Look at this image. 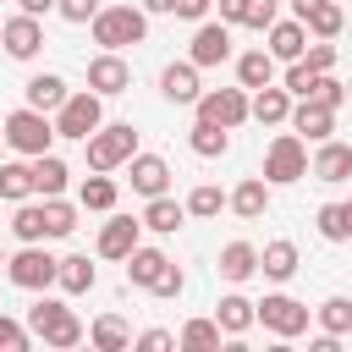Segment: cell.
Instances as JSON below:
<instances>
[{
  "label": "cell",
  "instance_id": "obj_1",
  "mask_svg": "<svg viewBox=\"0 0 352 352\" xmlns=\"http://www.w3.org/2000/svg\"><path fill=\"white\" fill-rule=\"evenodd\" d=\"M143 33H148V11H143V6H99V11H94V44H99V50L143 44Z\"/></svg>",
  "mask_w": 352,
  "mask_h": 352
},
{
  "label": "cell",
  "instance_id": "obj_2",
  "mask_svg": "<svg viewBox=\"0 0 352 352\" xmlns=\"http://www.w3.org/2000/svg\"><path fill=\"white\" fill-rule=\"evenodd\" d=\"M28 330H33L44 346H77V341H82V319H77L66 302H55V297H38V302L28 308Z\"/></svg>",
  "mask_w": 352,
  "mask_h": 352
},
{
  "label": "cell",
  "instance_id": "obj_3",
  "mask_svg": "<svg viewBox=\"0 0 352 352\" xmlns=\"http://www.w3.org/2000/svg\"><path fill=\"white\" fill-rule=\"evenodd\" d=\"M0 132H6V143H11L16 154H28V160H33V154H50V143H55V121H50L44 110H33V104L11 110Z\"/></svg>",
  "mask_w": 352,
  "mask_h": 352
},
{
  "label": "cell",
  "instance_id": "obj_4",
  "mask_svg": "<svg viewBox=\"0 0 352 352\" xmlns=\"http://www.w3.org/2000/svg\"><path fill=\"white\" fill-rule=\"evenodd\" d=\"M82 143H88V170H116V165H126V160L138 154V132H132V121L99 126V132H88Z\"/></svg>",
  "mask_w": 352,
  "mask_h": 352
},
{
  "label": "cell",
  "instance_id": "obj_5",
  "mask_svg": "<svg viewBox=\"0 0 352 352\" xmlns=\"http://www.w3.org/2000/svg\"><path fill=\"white\" fill-rule=\"evenodd\" d=\"M302 176H308V148H302L297 132H280V138L264 148V182H270V187H292V182H302Z\"/></svg>",
  "mask_w": 352,
  "mask_h": 352
},
{
  "label": "cell",
  "instance_id": "obj_6",
  "mask_svg": "<svg viewBox=\"0 0 352 352\" xmlns=\"http://www.w3.org/2000/svg\"><path fill=\"white\" fill-rule=\"evenodd\" d=\"M99 121H104V104H99L94 88L66 94L60 110H55V138H88V132H99Z\"/></svg>",
  "mask_w": 352,
  "mask_h": 352
},
{
  "label": "cell",
  "instance_id": "obj_7",
  "mask_svg": "<svg viewBox=\"0 0 352 352\" xmlns=\"http://www.w3.org/2000/svg\"><path fill=\"white\" fill-rule=\"evenodd\" d=\"M253 319H258L264 330H275L280 341H292V336L308 330V308H302L297 297H286V292H270L264 302H253Z\"/></svg>",
  "mask_w": 352,
  "mask_h": 352
},
{
  "label": "cell",
  "instance_id": "obj_8",
  "mask_svg": "<svg viewBox=\"0 0 352 352\" xmlns=\"http://www.w3.org/2000/svg\"><path fill=\"white\" fill-rule=\"evenodd\" d=\"M6 275H11V286H22V292H50V286H55V258L28 242L22 253L6 258Z\"/></svg>",
  "mask_w": 352,
  "mask_h": 352
},
{
  "label": "cell",
  "instance_id": "obj_9",
  "mask_svg": "<svg viewBox=\"0 0 352 352\" xmlns=\"http://www.w3.org/2000/svg\"><path fill=\"white\" fill-rule=\"evenodd\" d=\"M198 121H214V126H242L248 121V88H214V94H198Z\"/></svg>",
  "mask_w": 352,
  "mask_h": 352
},
{
  "label": "cell",
  "instance_id": "obj_10",
  "mask_svg": "<svg viewBox=\"0 0 352 352\" xmlns=\"http://www.w3.org/2000/svg\"><path fill=\"white\" fill-rule=\"evenodd\" d=\"M88 88H94L99 99H110V94H126V88H132V66L121 60V50H104V55H94V60H88Z\"/></svg>",
  "mask_w": 352,
  "mask_h": 352
},
{
  "label": "cell",
  "instance_id": "obj_11",
  "mask_svg": "<svg viewBox=\"0 0 352 352\" xmlns=\"http://www.w3.org/2000/svg\"><path fill=\"white\" fill-rule=\"evenodd\" d=\"M0 44H6V55L11 60H33L38 50H44V28H38V16H11V22H0Z\"/></svg>",
  "mask_w": 352,
  "mask_h": 352
},
{
  "label": "cell",
  "instance_id": "obj_12",
  "mask_svg": "<svg viewBox=\"0 0 352 352\" xmlns=\"http://www.w3.org/2000/svg\"><path fill=\"white\" fill-rule=\"evenodd\" d=\"M231 55V22H198V33H192V66H220Z\"/></svg>",
  "mask_w": 352,
  "mask_h": 352
},
{
  "label": "cell",
  "instance_id": "obj_13",
  "mask_svg": "<svg viewBox=\"0 0 352 352\" xmlns=\"http://www.w3.org/2000/svg\"><path fill=\"white\" fill-rule=\"evenodd\" d=\"M126 176H132V192H143V198H160L170 187V165L160 154H132L126 160Z\"/></svg>",
  "mask_w": 352,
  "mask_h": 352
},
{
  "label": "cell",
  "instance_id": "obj_14",
  "mask_svg": "<svg viewBox=\"0 0 352 352\" xmlns=\"http://www.w3.org/2000/svg\"><path fill=\"white\" fill-rule=\"evenodd\" d=\"M160 94L170 99V104H198V66L192 60H170L165 72H160Z\"/></svg>",
  "mask_w": 352,
  "mask_h": 352
},
{
  "label": "cell",
  "instance_id": "obj_15",
  "mask_svg": "<svg viewBox=\"0 0 352 352\" xmlns=\"http://www.w3.org/2000/svg\"><path fill=\"white\" fill-rule=\"evenodd\" d=\"M286 121L297 126V138H314V143H324V138L336 132V110L319 104V99H297V110H292Z\"/></svg>",
  "mask_w": 352,
  "mask_h": 352
},
{
  "label": "cell",
  "instance_id": "obj_16",
  "mask_svg": "<svg viewBox=\"0 0 352 352\" xmlns=\"http://www.w3.org/2000/svg\"><path fill=\"white\" fill-rule=\"evenodd\" d=\"M248 116H253V121H264V126H280V121L292 116V94H286V88H275V82H264V88H253Z\"/></svg>",
  "mask_w": 352,
  "mask_h": 352
},
{
  "label": "cell",
  "instance_id": "obj_17",
  "mask_svg": "<svg viewBox=\"0 0 352 352\" xmlns=\"http://www.w3.org/2000/svg\"><path fill=\"white\" fill-rule=\"evenodd\" d=\"M138 226H143V220H126V214L104 220V231H99V258H126V253L138 248Z\"/></svg>",
  "mask_w": 352,
  "mask_h": 352
},
{
  "label": "cell",
  "instance_id": "obj_18",
  "mask_svg": "<svg viewBox=\"0 0 352 352\" xmlns=\"http://www.w3.org/2000/svg\"><path fill=\"white\" fill-rule=\"evenodd\" d=\"M94 280H99V270H94L82 253H66V258H55V286H60V292L82 297V292H94Z\"/></svg>",
  "mask_w": 352,
  "mask_h": 352
},
{
  "label": "cell",
  "instance_id": "obj_19",
  "mask_svg": "<svg viewBox=\"0 0 352 352\" xmlns=\"http://www.w3.org/2000/svg\"><path fill=\"white\" fill-rule=\"evenodd\" d=\"M314 176L319 182H352V143H319V154H314Z\"/></svg>",
  "mask_w": 352,
  "mask_h": 352
},
{
  "label": "cell",
  "instance_id": "obj_20",
  "mask_svg": "<svg viewBox=\"0 0 352 352\" xmlns=\"http://www.w3.org/2000/svg\"><path fill=\"white\" fill-rule=\"evenodd\" d=\"M308 50V28L302 22H270V55L275 60H297Z\"/></svg>",
  "mask_w": 352,
  "mask_h": 352
},
{
  "label": "cell",
  "instance_id": "obj_21",
  "mask_svg": "<svg viewBox=\"0 0 352 352\" xmlns=\"http://www.w3.org/2000/svg\"><path fill=\"white\" fill-rule=\"evenodd\" d=\"M66 160H55V154H33V192H44V198H60L66 192Z\"/></svg>",
  "mask_w": 352,
  "mask_h": 352
},
{
  "label": "cell",
  "instance_id": "obj_22",
  "mask_svg": "<svg viewBox=\"0 0 352 352\" xmlns=\"http://www.w3.org/2000/svg\"><path fill=\"white\" fill-rule=\"evenodd\" d=\"M226 204H231L242 220H258V214L270 209V182H264V176H248V182H242V187H236Z\"/></svg>",
  "mask_w": 352,
  "mask_h": 352
},
{
  "label": "cell",
  "instance_id": "obj_23",
  "mask_svg": "<svg viewBox=\"0 0 352 352\" xmlns=\"http://www.w3.org/2000/svg\"><path fill=\"white\" fill-rule=\"evenodd\" d=\"M297 22H302L314 38H336V33L346 28V16H341V6H336V0H314V6H308Z\"/></svg>",
  "mask_w": 352,
  "mask_h": 352
},
{
  "label": "cell",
  "instance_id": "obj_24",
  "mask_svg": "<svg viewBox=\"0 0 352 352\" xmlns=\"http://www.w3.org/2000/svg\"><path fill=\"white\" fill-rule=\"evenodd\" d=\"M60 99H66V77H55V72H38V77H28V104L33 110H60Z\"/></svg>",
  "mask_w": 352,
  "mask_h": 352
},
{
  "label": "cell",
  "instance_id": "obj_25",
  "mask_svg": "<svg viewBox=\"0 0 352 352\" xmlns=\"http://www.w3.org/2000/svg\"><path fill=\"white\" fill-rule=\"evenodd\" d=\"M187 143H192V154H198V160H220V154L231 148V132H226V126H214V121H192Z\"/></svg>",
  "mask_w": 352,
  "mask_h": 352
},
{
  "label": "cell",
  "instance_id": "obj_26",
  "mask_svg": "<svg viewBox=\"0 0 352 352\" xmlns=\"http://www.w3.org/2000/svg\"><path fill=\"white\" fill-rule=\"evenodd\" d=\"M182 220H187V204H176V198H165V192H160V198H148V209H143V226H148V231H160V236H170Z\"/></svg>",
  "mask_w": 352,
  "mask_h": 352
},
{
  "label": "cell",
  "instance_id": "obj_27",
  "mask_svg": "<svg viewBox=\"0 0 352 352\" xmlns=\"http://www.w3.org/2000/svg\"><path fill=\"white\" fill-rule=\"evenodd\" d=\"M165 264H170V258H165L160 248H132V253H126V280H132V286H154Z\"/></svg>",
  "mask_w": 352,
  "mask_h": 352
},
{
  "label": "cell",
  "instance_id": "obj_28",
  "mask_svg": "<svg viewBox=\"0 0 352 352\" xmlns=\"http://www.w3.org/2000/svg\"><path fill=\"white\" fill-rule=\"evenodd\" d=\"M214 324H220L226 336H242V330L253 324V302H248L242 292H231V297H220V302H214Z\"/></svg>",
  "mask_w": 352,
  "mask_h": 352
},
{
  "label": "cell",
  "instance_id": "obj_29",
  "mask_svg": "<svg viewBox=\"0 0 352 352\" xmlns=\"http://www.w3.org/2000/svg\"><path fill=\"white\" fill-rule=\"evenodd\" d=\"M236 82H242V88H264V82H275V55H270V50H248V55L236 60Z\"/></svg>",
  "mask_w": 352,
  "mask_h": 352
},
{
  "label": "cell",
  "instance_id": "obj_30",
  "mask_svg": "<svg viewBox=\"0 0 352 352\" xmlns=\"http://www.w3.org/2000/svg\"><path fill=\"white\" fill-rule=\"evenodd\" d=\"M77 204L94 209V214H110V209H116V182H110L104 170H94V176L77 187Z\"/></svg>",
  "mask_w": 352,
  "mask_h": 352
},
{
  "label": "cell",
  "instance_id": "obj_31",
  "mask_svg": "<svg viewBox=\"0 0 352 352\" xmlns=\"http://www.w3.org/2000/svg\"><path fill=\"white\" fill-rule=\"evenodd\" d=\"M258 270V248H248V242H226L220 248V275L226 280H248Z\"/></svg>",
  "mask_w": 352,
  "mask_h": 352
},
{
  "label": "cell",
  "instance_id": "obj_32",
  "mask_svg": "<svg viewBox=\"0 0 352 352\" xmlns=\"http://www.w3.org/2000/svg\"><path fill=\"white\" fill-rule=\"evenodd\" d=\"M258 270H264L270 280H292V275H297V248H292L286 236H280V242H270V248L258 253Z\"/></svg>",
  "mask_w": 352,
  "mask_h": 352
},
{
  "label": "cell",
  "instance_id": "obj_33",
  "mask_svg": "<svg viewBox=\"0 0 352 352\" xmlns=\"http://www.w3.org/2000/svg\"><path fill=\"white\" fill-rule=\"evenodd\" d=\"M88 341H94L99 352H121V346H132V330H126V319H116V314H104V319H94V330H88Z\"/></svg>",
  "mask_w": 352,
  "mask_h": 352
},
{
  "label": "cell",
  "instance_id": "obj_34",
  "mask_svg": "<svg viewBox=\"0 0 352 352\" xmlns=\"http://www.w3.org/2000/svg\"><path fill=\"white\" fill-rule=\"evenodd\" d=\"M220 336H226V330H220L214 319H187V324H182V336H176V346H187V352H214V346H220Z\"/></svg>",
  "mask_w": 352,
  "mask_h": 352
},
{
  "label": "cell",
  "instance_id": "obj_35",
  "mask_svg": "<svg viewBox=\"0 0 352 352\" xmlns=\"http://www.w3.org/2000/svg\"><path fill=\"white\" fill-rule=\"evenodd\" d=\"M314 226H319L324 242H346V236H352V209H346V204H324V209L314 214Z\"/></svg>",
  "mask_w": 352,
  "mask_h": 352
},
{
  "label": "cell",
  "instance_id": "obj_36",
  "mask_svg": "<svg viewBox=\"0 0 352 352\" xmlns=\"http://www.w3.org/2000/svg\"><path fill=\"white\" fill-rule=\"evenodd\" d=\"M28 192H33V165H22V160H6V165H0V198L22 204Z\"/></svg>",
  "mask_w": 352,
  "mask_h": 352
},
{
  "label": "cell",
  "instance_id": "obj_37",
  "mask_svg": "<svg viewBox=\"0 0 352 352\" xmlns=\"http://www.w3.org/2000/svg\"><path fill=\"white\" fill-rule=\"evenodd\" d=\"M314 319L324 324V336H346V330H352V302H346V297H324V302L314 308Z\"/></svg>",
  "mask_w": 352,
  "mask_h": 352
},
{
  "label": "cell",
  "instance_id": "obj_38",
  "mask_svg": "<svg viewBox=\"0 0 352 352\" xmlns=\"http://www.w3.org/2000/svg\"><path fill=\"white\" fill-rule=\"evenodd\" d=\"M77 231V209L66 198H44V236H72Z\"/></svg>",
  "mask_w": 352,
  "mask_h": 352
},
{
  "label": "cell",
  "instance_id": "obj_39",
  "mask_svg": "<svg viewBox=\"0 0 352 352\" xmlns=\"http://www.w3.org/2000/svg\"><path fill=\"white\" fill-rule=\"evenodd\" d=\"M11 231H16L22 242H44V204H16Z\"/></svg>",
  "mask_w": 352,
  "mask_h": 352
},
{
  "label": "cell",
  "instance_id": "obj_40",
  "mask_svg": "<svg viewBox=\"0 0 352 352\" xmlns=\"http://www.w3.org/2000/svg\"><path fill=\"white\" fill-rule=\"evenodd\" d=\"M220 209H226V192H220V187H192V192H187V214L209 220V214H220Z\"/></svg>",
  "mask_w": 352,
  "mask_h": 352
},
{
  "label": "cell",
  "instance_id": "obj_41",
  "mask_svg": "<svg viewBox=\"0 0 352 352\" xmlns=\"http://www.w3.org/2000/svg\"><path fill=\"white\" fill-rule=\"evenodd\" d=\"M28 346H33V330L16 324L11 314H0V352H28Z\"/></svg>",
  "mask_w": 352,
  "mask_h": 352
},
{
  "label": "cell",
  "instance_id": "obj_42",
  "mask_svg": "<svg viewBox=\"0 0 352 352\" xmlns=\"http://www.w3.org/2000/svg\"><path fill=\"white\" fill-rule=\"evenodd\" d=\"M314 82H319V72H308L302 60H292V66H286V94H292V99H308V94H314Z\"/></svg>",
  "mask_w": 352,
  "mask_h": 352
},
{
  "label": "cell",
  "instance_id": "obj_43",
  "mask_svg": "<svg viewBox=\"0 0 352 352\" xmlns=\"http://www.w3.org/2000/svg\"><path fill=\"white\" fill-rule=\"evenodd\" d=\"M308 99H319V104L341 110V104H346V82H336L330 72H319V82H314V94H308Z\"/></svg>",
  "mask_w": 352,
  "mask_h": 352
},
{
  "label": "cell",
  "instance_id": "obj_44",
  "mask_svg": "<svg viewBox=\"0 0 352 352\" xmlns=\"http://www.w3.org/2000/svg\"><path fill=\"white\" fill-rule=\"evenodd\" d=\"M297 60H302L308 72H330V66H336V44H314V50H302Z\"/></svg>",
  "mask_w": 352,
  "mask_h": 352
},
{
  "label": "cell",
  "instance_id": "obj_45",
  "mask_svg": "<svg viewBox=\"0 0 352 352\" xmlns=\"http://www.w3.org/2000/svg\"><path fill=\"white\" fill-rule=\"evenodd\" d=\"M182 286H187V280H182V270H176V264H165V270H160V280H154L148 292H154V297H182Z\"/></svg>",
  "mask_w": 352,
  "mask_h": 352
},
{
  "label": "cell",
  "instance_id": "obj_46",
  "mask_svg": "<svg viewBox=\"0 0 352 352\" xmlns=\"http://www.w3.org/2000/svg\"><path fill=\"white\" fill-rule=\"evenodd\" d=\"M55 11H60L66 22H94V11H99V0H55Z\"/></svg>",
  "mask_w": 352,
  "mask_h": 352
},
{
  "label": "cell",
  "instance_id": "obj_47",
  "mask_svg": "<svg viewBox=\"0 0 352 352\" xmlns=\"http://www.w3.org/2000/svg\"><path fill=\"white\" fill-rule=\"evenodd\" d=\"M209 6H214V0H176V6H170V16H187V22H204V16H209Z\"/></svg>",
  "mask_w": 352,
  "mask_h": 352
},
{
  "label": "cell",
  "instance_id": "obj_48",
  "mask_svg": "<svg viewBox=\"0 0 352 352\" xmlns=\"http://www.w3.org/2000/svg\"><path fill=\"white\" fill-rule=\"evenodd\" d=\"M138 346H143V352H165V346H176V336H170V330H143Z\"/></svg>",
  "mask_w": 352,
  "mask_h": 352
},
{
  "label": "cell",
  "instance_id": "obj_49",
  "mask_svg": "<svg viewBox=\"0 0 352 352\" xmlns=\"http://www.w3.org/2000/svg\"><path fill=\"white\" fill-rule=\"evenodd\" d=\"M220 6V22H248V11H253V0H214Z\"/></svg>",
  "mask_w": 352,
  "mask_h": 352
},
{
  "label": "cell",
  "instance_id": "obj_50",
  "mask_svg": "<svg viewBox=\"0 0 352 352\" xmlns=\"http://www.w3.org/2000/svg\"><path fill=\"white\" fill-rule=\"evenodd\" d=\"M16 6H22L28 16H50V11H55V0H16Z\"/></svg>",
  "mask_w": 352,
  "mask_h": 352
},
{
  "label": "cell",
  "instance_id": "obj_51",
  "mask_svg": "<svg viewBox=\"0 0 352 352\" xmlns=\"http://www.w3.org/2000/svg\"><path fill=\"white\" fill-rule=\"evenodd\" d=\"M170 6H176V0H143V11H160V16H165Z\"/></svg>",
  "mask_w": 352,
  "mask_h": 352
},
{
  "label": "cell",
  "instance_id": "obj_52",
  "mask_svg": "<svg viewBox=\"0 0 352 352\" xmlns=\"http://www.w3.org/2000/svg\"><path fill=\"white\" fill-rule=\"evenodd\" d=\"M258 6H280V0H258Z\"/></svg>",
  "mask_w": 352,
  "mask_h": 352
},
{
  "label": "cell",
  "instance_id": "obj_53",
  "mask_svg": "<svg viewBox=\"0 0 352 352\" xmlns=\"http://www.w3.org/2000/svg\"><path fill=\"white\" fill-rule=\"evenodd\" d=\"M346 99H352V82H346Z\"/></svg>",
  "mask_w": 352,
  "mask_h": 352
},
{
  "label": "cell",
  "instance_id": "obj_54",
  "mask_svg": "<svg viewBox=\"0 0 352 352\" xmlns=\"http://www.w3.org/2000/svg\"><path fill=\"white\" fill-rule=\"evenodd\" d=\"M346 209H352V198H346Z\"/></svg>",
  "mask_w": 352,
  "mask_h": 352
},
{
  "label": "cell",
  "instance_id": "obj_55",
  "mask_svg": "<svg viewBox=\"0 0 352 352\" xmlns=\"http://www.w3.org/2000/svg\"><path fill=\"white\" fill-rule=\"evenodd\" d=\"M0 143H6V132H0Z\"/></svg>",
  "mask_w": 352,
  "mask_h": 352
},
{
  "label": "cell",
  "instance_id": "obj_56",
  "mask_svg": "<svg viewBox=\"0 0 352 352\" xmlns=\"http://www.w3.org/2000/svg\"><path fill=\"white\" fill-rule=\"evenodd\" d=\"M0 264H6V253H0Z\"/></svg>",
  "mask_w": 352,
  "mask_h": 352
}]
</instances>
